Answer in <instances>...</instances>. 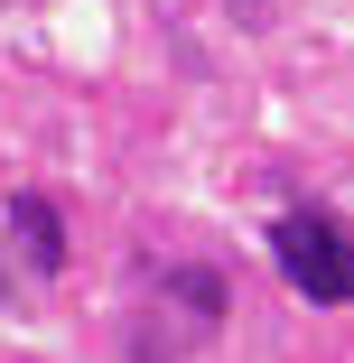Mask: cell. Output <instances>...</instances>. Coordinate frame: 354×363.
I'll use <instances>...</instances> for the list:
<instances>
[{
    "mask_svg": "<svg viewBox=\"0 0 354 363\" xmlns=\"http://www.w3.org/2000/svg\"><path fill=\"white\" fill-rule=\"evenodd\" d=\"M270 252H280V270H289L299 298L345 308V233L326 224V214H280V224H270Z\"/></svg>",
    "mask_w": 354,
    "mask_h": 363,
    "instance_id": "1",
    "label": "cell"
},
{
    "mask_svg": "<svg viewBox=\"0 0 354 363\" xmlns=\"http://www.w3.org/2000/svg\"><path fill=\"white\" fill-rule=\"evenodd\" d=\"M10 242H28V270H65V224L47 196H19L10 205Z\"/></svg>",
    "mask_w": 354,
    "mask_h": 363,
    "instance_id": "2",
    "label": "cell"
},
{
    "mask_svg": "<svg viewBox=\"0 0 354 363\" xmlns=\"http://www.w3.org/2000/svg\"><path fill=\"white\" fill-rule=\"evenodd\" d=\"M168 298H177L196 326H224V279H215V270H168Z\"/></svg>",
    "mask_w": 354,
    "mask_h": 363,
    "instance_id": "3",
    "label": "cell"
},
{
    "mask_svg": "<svg viewBox=\"0 0 354 363\" xmlns=\"http://www.w3.org/2000/svg\"><path fill=\"white\" fill-rule=\"evenodd\" d=\"M0 298H19V261H10V242H0Z\"/></svg>",
    "mask_w": 354,
    "mask_h": 363,
    "instance_id": "4",
    "label": "cell"
}]
</instances>
